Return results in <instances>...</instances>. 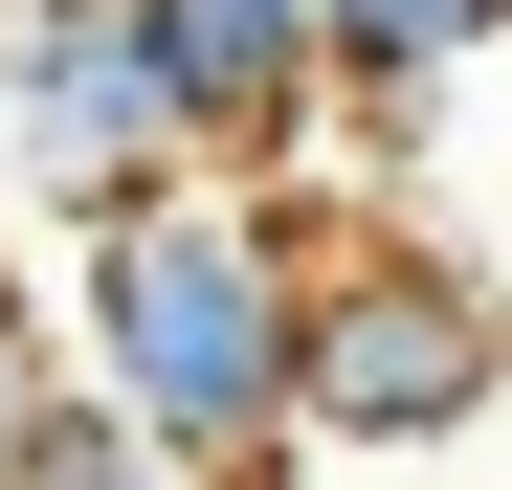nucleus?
Returning <instances> with one entry per match:
<instances>
[{
  "mask_svg": "<svg viewBox=\"0 0 512 490\" xmlns=\"http://www.w3.org/2000/svg\"><path fill=\"white\" fill-rule=\"evenodd\" d=\"M112 23L156 45V90H179L201 179H312V90H334L312 0H112Z\"/></svg>",
  "mask_w": 512,
  "mask_h": 490,
  "instance_id": "4",
  "label": "nucleus"
},
{
  "mask_svg": "<svg viewBox=\"0 0 512 490\" xmlns=\"http://www.w3.org/2000/svg\"><path fill=\"white\" fill-rule=\"evenodd\" d=\"M312 45H334V134L357 156H423V112H446V67H490L512 45V0H312Z\"/></svg>",
  "mask_w": 512,
  "mask_h": 490,
  "instance_id": "5",
  "label": "nucleus"
},
{
  "mask_svg": "<svg viewBox=\"0 0 512 490\" xmlns=\"http://www.w3.org/2000/svg\"><path fill=\"white\" fill-rule=\"evenodd\" d=\"M0 23H90V0H0Z\"/></svg>",
  "mask_w": 512,
  "mask_h": 490,
  "instance_id": "8",
  "label": "nucleus"
},
{
  "mask_svg": "<svg viewBox=\"0 0 512 490\" xmlns=\"http://www.w3.org/2000/svg\"><path fill=\"white\" fill-rule=\"evenodd\" d=\"M490 401H512V268H490Z\"/></svg>",
  "mask_w": 512,
  "mask_h": 490,
  "instance_id": "7",
  "label": "nucleus"
},
{
  "mask_svg": "<svg viewBox=\"0 0 512 490\" xmlns=\"http://www.w3.org/2000/svg\"><path fill=\"white\" fill-rule=\"evenodd\" d=\"M0 156H23V201L45 223H112V201H156V179H201V134H179V90H156V45L112 23H0Z\"/></svg>",
  "mask_w": 512,
  "mask_h": 490,
  "instance_id": "3",
  "label": "nucleus"
},
{
  "mask_svg": "<svg viewBox=\"0 0 512 490\" xmlns=\"http://www.w3.org/2000/svg\"><path fill=\"white\" fill-rule=\"evenodd\" d=\"M290 424H312V446H379V468H423V446L490 424V290H468L423 223H379V201L312 223V290H290Z\"/></svg>",
  "mask_w": 512,
  "mask_h": 490,
  "instance_id": "2",
  "label": "nucleus"
},
{
  "mask_svg": "<svg viewBox=\"0 0 512 490\" xmlns=\"http://www.w3.org/2000/svg\"><path fill=\"white\" fill-rule=\"evenodd\" d=\"M112 490H179V468H112Z\"/></svg>",
  "mask_w": 512,
  "mask_h": 490,
  "instance_id": "9",
  "label": "nucleus"
},
{
  "mask_svg": "<svg viewBox=\"0 0 512 490\" xmlns=\"http://www.w3.org/2000/svg\"><path fill=\"white\" fill-rule=\"evenodd\" d=\"M67 357H45V312H23V268H0V446H23V401H45Z\"/></svg>",
  "mask_w": 512,
  "mask_h": 490,
  "instance_id": "6",
  "label": "nucleus"
},
{
  "mask_svg": "<svg viewBox=\"0 0 512 490\" xmlns=\"http://www.w3.org/2000/svg\"><path fill=\"white\" fill-rule=\"evenodd\" d=\"M312 179H156L112 223H67V379L179 468V490H290V290H312Z\"/></svg>",
  "mask_w": 512,
  "mask_h": 490,
  "instance_id": "1",
  "label": "nucleus"
}]
</instances>
